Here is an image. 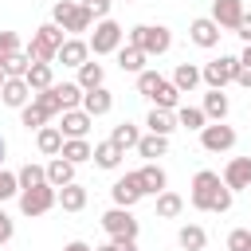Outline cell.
<instances>
[{"mask_svg": "<svg viewBox=\"0 0 251 251\" xmlns=\"http://www.w3.org/2000/svg\"><path fill=\"white\" fill-rule=\"evenodd\" d=\"M51 20L67 31V35H78V31H90V24H94V16L82 8V4H75V0H59L55 8H51Z\"/></svg>", "mask_w": 251, "mask_h": 251, "instance_id": "cell-4", "label": "cell"}, {"mask_svg": "<svg viewBox=\"0 0 251 251\" xmlns=\"http://www.w3.org/2000/svg\"><path fill=\"white\" fill-rule=\"evenodd\" d=\"M86 43H90V51H94V55H118V47L126 43V27H122L118 20H110V16H106V20H98V24H94V35H90Z\"/></svg>", "mask_w": 251, "mask_h": 251, "instance_id": "cell-5", "label": "cell"}, {"mask_svg": "<svg viewBox=\"0 0 251 251\" xmlns=\"http://www.w3.org/2000/svg\"><path fill=\"white\" fill-rule=\"evenodd\" d=\"M63 43H67V31L51 20V24H39L35 27V35H31V43L24 51L31 55V63H55V55H59Z\"/></svg>", "mask_w": 251, "mask_h": 251, "instance_id": "cell-2", "label": "cell"}, {"mask_svg": "<svg viewBox=\"0 0 251 251\" xmlns=\"http://www.w3.org/2000/svg\"><path fill=\"white\" fill-rule=\"evenodd\" d=\"M176 102H180V90H176V82H161L157 90H153V106L157 110H176Z\"/></svg>", "mask_w": 251, "mask_h": 251, "instance_id": "cell-33", "label": "cell"}, {"mask_svg": "<svg viewBox=\"0 0 251 251\" xmlns=\"http://www.w3.org/2000/svg\"><path fill=\"white\" fill-rule=\"evenodd\" d=\"M200 145H204L208 153H227V149L235 145V129L224 126V122H208V126L200 129Z\"/></svg>", "mask_w": 251, "mask_h": 251, "instance_id": "cell-9", "label": "cell"}, {"mask_svg": "<svg viewBox=\"0 0 251 251\" xmlns=\"http://www.w3.org/2000/svg\"><path fill=\"white\" fill-rule=\"evenodd\" d=\"M16 51H24V47H20V35H16V31H0V63H4L8 55H16Z\"/></svg>", "mask_w": 251, "mask_h": 251, "instance_id": "cell-44", "label": "cell"}, {"mask_svg": "<svg viewBox=\"0 0 251 251\" xmlns=\"http://www.w3.org/2000/svg\"><path fill=\"white\" fill-rule=\"evenodd\" d=\"M59 204H63V212H82V208H86V188L75 184V180L63 184V188H59Z\"/></svg>", "mask_w": 251, "mask_h": 251, "instance_id": "cell-28", "label": "cell"}, {"mask_svg": "<svg viewBox=\"0 0 251 251\" xmlns=\"http://www.w3.org/2000/svg\"><path fill=\"white\" fill-rule=\"evenodd\" d=\"M137 153L149 157V161H157V157L169 153V137H161V133H145V137L137 141Z\"/></svg>", "mask_w": 251, "mask_h": 251, "instance_id": "cell-31", "label": "cell"}, {"mask_svg": "<svg viewBox=\"0 0 251 251\" xmlns=\"http://www.w3.org/2000/svg\"><path fill=\"white\" fill-rule=\"evenodd\" d=\"M173 82H176V90H180V94H192V90L204 82V75H200V67H192V63H180V67L173 71Z\"/></svg>", "mask_w": 251, "mask_h": 251, "instance_id": "cell-21", "label": "cell"}, {"mask_svg": "<svg viewBox=\"0 0 251 251\" xmlns=\"http://www.w3.org/2000/svg\"><path fill=\"white\" fill-rule=\"evenodd\" d=\"M12 235H16V224H12V216L0 208V243H8Z\"/></svg>", "mask_w": 251, "mask_h": 251, "instance_id": "cell-46", "label": "cell"}, {"mask_svg": "<svg viewBox=\"0 0 251 251\" xmlns=\"http://www.w3.org/2000/svg\"><path fill=\"white\" fill-rule=\"evenodd\" d=\"M47 180H51L55 188L71 184V180H75V161H67V157H51V165H47Z\"/></svg>", "mask_w": 251, "mask_h": 251, "instance_id": "cell-27", "label": "cell"}, {"mask_svg": "<svg viewBox=\"0 0 251 251\" xmlns=\"http://www.w3.org/2000/svg\"><path fill=\"white\" fill-rule=\"evenodd\" d=\"M31 86H27V78H8L4 86H0V102L4 106H12V110H24L27 102H31Z\"/></svg>", "mask_w": 251, "mask_h": 251, "instance_id": "cell-13", "label": "cell"}, {"mask_svg": "<svg viewBox=\"0 0 251 251\" xmlns=\"http://www.w3.org/2000/svg\"><path fill=\"white\" fill-rule=\"evenodd\" d=\"M16 192H20V176H16V173H4V169H0V204H4V200H12Z\"/></svg>", "mask_w": 251, "mask_h": 251, "instance_id": "cell-42", "label": "cell"}, {"mask_svg": "<svg viewBox=\"0 0 251 251\" xmlns=\"http://www.w3.org/2000/svg\"><path fill=\"white\" fill-rule=\"evenodd\" d=\"M55 59H59L63 67H75V71H78V67L90 59V43H86V39H78V35H67V43L59 47V55H55Z\"/></svg>", "mask_w": 251, "mask_h": 251, "instance_id": "cell-12", "label": "cell"}, {"mask_svg": "<svg viewBox=\"0 0 251 251\" xmlns=\"http://www.w3.org/2000/svg\"><path fill=\"white\" fill-rule=\"evenodd\" d=\"M63 122H59V129H63V137H86L90 133V126H94V118L78 106V110H63L59 114Z\"/></svg>", "mask_w": 251, "mask_h": 251, "instance_id": "cell-14", "label": "cell"}, {"mask_svg": "<svg viewBox=\"0 0 251 251\" xmlns=\"http://www.w3.org/2000/svg\"><path fill=\"white\" fill-rule=\"evenodd\" d=\"M114 247H118V251H137V239H126V235H122V239H114Z\"/></svg>", "mask_w": 251, "mask_h": 251, "instance_id": "cell-49", "label": "cell"}, {"mask_svg": "<svg viewBox=\"0 0 251 251\" xmlns=\"http://www.w3.org/2000/svg\"><path fill=\"white\" fill-rule=\"evenodd\" d=\"M204 114H208V122H224V118H227V94L208 86V94H204Z\"/></svg>", "mask_w": 251, "mask_h": 251, "instance_id": "cell-29", "label": "cell"}, {"mask_svg": "<svg viewBox=\"0 0 251 251\" xmlns=\"http://www.w3.org/2000/svg\"><path fill=\"white\" fill-rule=\"evenodd\" d=\"M235 35H239L243 43H251V12H243V20H239V27H235Z\"/></svg>", "mask_w": 251, "mask_h": 251, "instance_id": "cell-47", "label": "cell"}, {"mask_svg": "<svg viewBox=\"0 0 251 251\" xmlns=\"http://www.w3.org/2000/svg\"><path fill=\"white\" fill-rule=\"evenodd\" d=\"M180 208H184V200H180L176 192H169V188H165V192H157V216H161V220H176V216H180Z\"/></svg>", "mask_w": 251, "mask_h": 251, "instance_id": "cell-36", "label": "cell"}, {"mask_svg": "<svg viewBox=\"0 0 251 251\" xmlns=\"http://www.w3.org/2000/svg\"><path fill=\"white\" fill-rule=\"evenodd\" d=\"M63 251H94V247H90V243H82V239H71Z\"/></svg>", "mask_w": 251, "mask_h": 251, "instance_id": "cell-50", "label": "cell"}, {"mask_svg": "<svg viewBox=\"0 0 251 251\" xmlns=\"http://www.w3.org/2000/svg\"><path fill=\"white\" fill-rule=\"evenodd\" d=\"M137 176H141V188H145V196H157V192H165V188H169V176H165V169H161L157 161L141 165V169H137Z\"/></svg>", "mask_w": 251, "mask_h": 251, "instance_id": "cell-18", "label": "cell"}, {"mask_svg": "<svg viewBox=\"0 0 251 251\" xmlns=\"http://www.w3.org/2000/svg\"><path fill=\"white\" fill-rule=\"evenodd\" d=\"M63 129L59 126H43L39 133H35V145H39V153H47V157H59V149H63Z\"/></svg>", "mask_w": 251, "mask_h": 251, "instance_id": "cell-22", "label": "cell"}, {"mask_svg": "<svg viewBox=\"0 0 251 251\" xmlns=\"http://www.w3.org/2000/svg\"><path fill=\"white\" fill-rule=\"evenodd\" d=\"M145 59H149V55H145L141 47H133V43H122V47H118V67L129 71V75H141V71H145Z\"/></svg>", "mask_w": 251, "mask_h": 251, "instance_id": "cell-19", "label": "cell"}, {"mask_svg": "<svg viewBox=\"0 0 251 251\" xmlns=\"http://www.w3.org/2000/svg\"><path fill=\"white\" fill-rule=\"evenodd\" d=\"M94 251H118V247H114V239H110V243H102V247H94Z\"/></svg>", "mask_w": 251, "mask_h": 251, "instance_id": "cell-52", "label": "cell"}, {"mask_svg": "<svg viewBox=\"0 0 251 251\" xmlns=\"http://www.w3.org/2000/svg\"><path fill=\"white\" fill-rule=\"evenodd\" d=\"M16 176H20V188H39V184H51V180H47V165H31V161H27Z\"/></svg>", "mask_w": 251, "mask_h": 251, "instance_id": "cell-35", "label": "cell"}, {"mask_svg": "<svg viewBox=\"0 0 251 251\" xmlns=\"http://www.w3.org/2000/svg\"><path fill=\"white\" fill-rule=\"evenodd\" d=\"M102 227H106L110 239H122V235H126V239H137V220H133L129 208H118V204H114V208L102 216Z\"/></svg>", "mask_w": 251, "mask_h": 251, "instance_id": "cell-8", "label": "cell"}, {"mask_svg": "<svg viewBox=\"0 0 251 251\" xmlns=\"http://www.w3.org/2000/svg\"><path fill=\"white\" fill-rule=\"evenodd\" d=\"M200 75H204V82H208L212 90H224V86L235 82V75H239V55H220V59L204 63Z\"/></svg>", "mask_w": 251, "mask_h": 251, "instance_id": "cell-7", "label": "cell"}, {"mask_svg": "<svg viewBox=\"0 0 251 251\" xmlns=\"http://www.w3.org/2000/svg\"><path fill=\"white\" fill-rule=\"evenodd\" d=\"M59 204V188L55 184H39V188H20V212L24 216H43Z\"/></svg>", "mask_w": 251, "mask_h": 251, "instance_id": "cell-6", "label": "cell"}, {"mask_svg": "<svg viewBox=\"0 0 251 251\" xmlns=\"http://www.w3.org/2000/svg\"><path fill=\"white\" fill-rule=\"evenodd\" d=\"M24 78H27L31 90H47V86H55V67L51 63H31Z\"/></svg>", "mask_w": 251, "mask_h": 251, "instance_id": "cell-24", "label": "cell"}, {"mask_svg": "<svg viewBox=\"0 0 251 251\" xmlns=\"http://www.w3.org/2000/svg\"><path fill=\"white\" fill-rule=\"evenodd\" d=\"M59 157H67V161L82 165V161H94V145H90L86 137H67V141H63V149H59Z\"/></svg>", "mask_w": 251, "mask_h": 251, "instance_id": "cell-20", "label": "cell"}, {"mask_svg": "<svg viewBox=\"0 0 251 251\" xmlns=\"http://www.w3.org/2000/svg\"><path fill=\"white\" fill-rule=\"evenodd\" d=\"M212 20L227 31H235L243 20V0H212Z\"/></svg>", "mask_w": 251, "mask_h": 251, "instance_id": "cell-16", "label": "cell"}, {"mask_svg": "<svg viewBox=\"0 0 251 251\" xmlns=\"http://www.w3.org/2000/svg\"><path fill=\"white\" fill-rule=\"evenodd\" d=\"M4 82H8V75H4V67H0V86H4Z\"/></svg>", "mask_w": 251, "mask_h": 251, "instance_id": "cell-54", "label": "cell"}, {"mask_svg": "<svg viewBox=\"0 0 251 251\" xmlns=\"http://www.w3.org/2000/svg\"><path fill=\"white\" fill-rule=\"evenodd\" d=\"M176 126H184V129H204V126H208L204 106H180V110H176Z\"/></svg>", "mask_w": 251, "mask_h": 251, "instance_id": "cell-34", "label": "cell"}, {"mask_svg": "<svg viewBox=\"0 0 251 251\" xmlns=\"http://www.w3.org/2000/svg\"><path fill=\"white\" fill-rule=\"evenodd\" d=\"M0 67H4V75H8V78H24V75H27V67H31V55H27V51H16V55H8Z\"/></svg>", "mask_w": 251, "mask_h": 251, "instance_id": "cell-38", "label": "cell"}, {"mask_svg": "<svg viewBox=\"0 0 251 251\" xmlns=\"http://www.w3.org/2000/svg\"><path fill=\"white\" fill-rule=\"evenodd\" d=\"M4 153H8V145H4V137H0V161H4Z\"/></svg>", "mask_w": 251, "mask_h": 251, "instance_id": "cell-53", "label": "cell"}, {"mask_svg": "<svg viewBox=\"0 0 251 251\" xmlns=\"http://www.w3.org/2000/svg\"><path fill=\"white\" fill-rule=\"evenodd\" d=\"M31 102L47 114V118H55V114H63V98H59V90L55 86H47V90H35L31 94Z\"/></svg>", "mask_w": 251, "mask_h": 251, "instance_id": "cell-30", "label": "cell"}, {"mask_svg": "<svg viewBox=\"0 0 251 251\" xmlns=\"http://www.w3.org/2000/svg\"><path fill=\"white\" fill-rule=\"evenodd\" d=\"M235 82H239V86H247V90H251V67H243V63H239V75H235Z\"/></svg>", "mask_w": 251, "mask_h": 251, "instance_id": "cell-48", "label": "cell"}, {"mask_svg": "<svg viewBox=\"0 0 251 251\" xmlns=\"http://www.w3.org/2000/svg\"><path fill=\"white\" fill-rule=\"evenodd\" d=\"M227 251H251V231L247 227H235L227 235Z\"/></svg>", "mask_w": 251, "mask_h": 251, "instance_id": "cell-43", "label": "cell"}, {"mask_svg": "<svg viewBox=\"0 0 251 251\" xmlns=\"http://www.w3.org/2000/svg\"><path fill=\"white\" fill-rule=\"evenodd\" d=\"M122 157H126V149H118L114 141H98V145H94V165H98V169H118Z\"/></svg>", "mask_w": 251, "mask_h": 251, "instance_id": "cell-26", "label": "cell"}, {"mask_svg": "<svg viewBox=\"0 0 251 251\" xmlns=\"http://www.w3.org/2000/svg\"><path fill=\"white\" fill-rule=\"evenodd\" d=\"M176 243H180L184 251H204V247H208V231H204L200 224H184V227L176 231Z\"/></svg>", "mask_w": 251, "mask_h": 251, "instance_id": "cell-23", "label": "cell"}, {"mask_svg": "<svg viewBox=\"0 0 251 251\" xmlns=\"http://www.w3.org/2000/svg\"><path fill=\"white\" fill-rule=\"evenodd\" d=\"M126 4H133V0H126Z\"/></svg>", "mask_w": 251, "mask_h": 251, "instance_id": "cell-55", "label": "cell"}, {"mask_svg": "<svg viewBox=\"0 0 251 251\" xmlns=\"http://www.w3.org/2000/svg\"><path fill=\"white\" fill-rule=\"evenodd\" d=\"M55 90H59V98H63V110H78L82 106V86L78 82H55Z\"/></svg>", "mask_w": 251, "mask_h": 251, "instance_id": "cell-39", "label": "cell"}, {"mask_svg": "<svg viewBox=\"0 0 251 251\" xmlns=\"http://www.w3.org/2000/svg\"><path fill=\"white\" fill-rule=\"evenodd\" d=\"M82 110H86L90 118H102V114H110V110H114V94H110L106 86H94V90H86V94H82Z\"/></svg>", "mask_w": 251, "mask_h": 251, "instance_id": "cell-17", "label": "cell"}, {"mask_svg": "<svg viewBox=\"0 0 251 251\" xmlns=\"http://www.w3.org/2000/svg\"><path fill=\"white\" fill-rule=\"evenodd\" d=\"M126 43L141 47L145 55H165V51L173 47V31L161 27V24H137V27L126 31Z\"/></svg>", "mask_w": 251, "mask_h": 251, "instance_id": "cell-3", "label": "cell"}, {"mask_svg": "<svg viewBox=\"0 0 251 251\" xmlns=\"http://www.w3.org/2000/svg\"><path fill=\"white\" fill-rule=\"evenodd\" d=\"M145 126H149V133H161V137H169L173 129H176V114L173 110H149V118H145Z\"/></svg>", "mask_w": 251, "mask_h": 251, "instance_id": "cell-25", "label": "cell"}, {"mask_svg": "<svg viewBox=\"0 0 251 251\" xmlns=\"http://www.w3.org/2000/svg\"><path fill=\"white\" fill-rule=\"evenodd\" d=\"M220 35H224V31H220V24H216L212 16H200V20L188 24V39H192L196 47H216Z\"/></svg>", "mask_w": 251, "mask_h": 251, "instance_id": "cell-11", "label": "cell"}, {"mask_svg": "<svg viewBox=\"0 0 251 251\" xmlns=\"http://www.w3.org/2000/svg\"><path fill=\"white\" fill-rule=\"evenodd\" d=\"M188 200H192V208H200V212H227V208H231V188L224 184L220 173L200 169V173L192 176V192H188Z\"/></svg>", "mask_w": 251, "mask_h": 251, "instance_id": "cell-1", "label": "cell"}, {"mask_svg": "<svg viewBox=\"0 0 251 251\" xmlns=\"http://www.w3.org/2000/svg\"><path fill=\"white\" fill-rule=\"evenodd\" d=\"M82 8H86L94 20H106V16H110V8H114V0H82Z\"/></svg>", "mask_w": 251, "mask_h": 251, "instance_id": "cell-45", "label": "cell"}, {"mask_svg": "<svg viewBox=\"0 0 251 251\" xmlns=\"http://www.w3.org/2000/svg\"><path fill=\"white\" fill-rule=\"evenodd\" d=\"M20 122H24L27 129H43V126H47V114H43L35 102H27V106L20 110Z\"/></svg>", "mask_w": 251, "mask_h": 251, "instance_id": "cell-40", "label": "cell"}, {"mask_svg": "<svg viewBox=\"0 0 251 251\" xmlns=\"http://www.w3.org/2000/svg\"><path fill=\"white\" fill-rule=\"evenodd\" d=\"M247 192H251V188H247Z\"/></svg>", "mask_w": 251, "mask_h": 251, "instance_id": "cell-56", "label": "cell"}, {"mask_svg": "<svg viewBox=\"0 0 251 251\" xmlns=\"http://www.w3.org/2000/svg\"><path fill=\"white\" fill-rule=\"evenodd\" d=\"M110 141H114L118 149H137V141H141V133H137V126H129V122H122V126H114V133H110Z\"/></svg>", "mask_w": 251, "mask_h": 251, "instance_id": "cell-37", "label": "cell"}, {"mask_svg": "<svg viewBox=\"0 0 251 251\" xmlns=\"http://www.w3.org/2000/svg\"><path fill=\"white\" fill-rule=\"evenodd\" d=\"M110 196H114V204H118V208H133V204L145 196V188H141V176H137V173H126V176H118V180H114V188H110Z\"/></svg>", "mask_w": 251, "mask_h": 251, "instance_id": "cell-10", "label": "cell"}, {"mask_svg": "<svg viewBox=\"0 0 251 251\" xmlns=\"http://www.w3.org/2000/svg\"><path fill=\"white\" fill-rule=\"evenodd\" d=\"M161 82H165V78H161L157 71H141V75H137V94H145V98H153V90H157Z\"/></svg>", "mask_w": 251, "mask_h": 251, "instance_id": "cell-41", "label": "cell"}, {"mask_svg": "<svg viewBox=\"0 0 251 251\" xmlns=\"http://www.w3.org/2000/svg\"><path fill=\"white\" fill-rule=\"evenodd\" d=\"M102 78H106V67H102V63H90V59H86V63L78 67V86H82V90L102 86Z\"/></svg>", "mask_w": 251, "mask_h": 251, "instance_id": "cell-32", "label": "cell"}, {"mask_svg": "<svg viewBox=\"0 0 251 251\" xmlns=\"http://www.w3.org/2000/svg\"><path fill=\"white\" fill-rule=\"evenodd\" d=\"M224 184H227L231 192L251 188V157H231L227 169H224Z\"/></svg>", "mask_w": 251, "mask_h": 251, "instance_id": "cell-15", "label": "cell"}, {"mask_svg": "<svg viewBox=\"0 0 251 251\" xmlns=\"http://www.w3.org/2000/svg\"><path fill=\"white\" fill-rule=\"evenodd\" d=\"M239 63H243V67H251V43H243V55H239Z\"/></svg>", "mask_w": 251, "mask_h": 251, "instance_id": "cell-51", "label": "cell"}]
</instances>
